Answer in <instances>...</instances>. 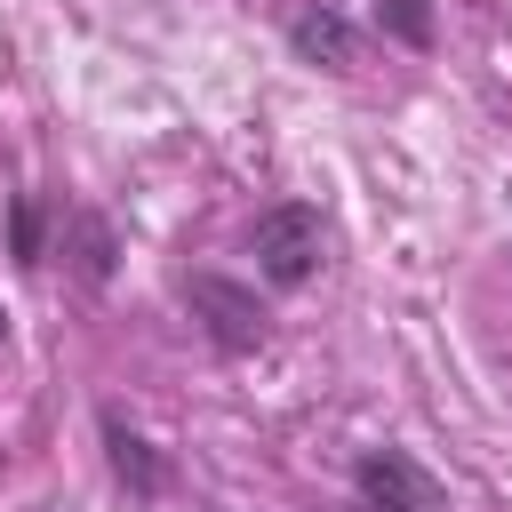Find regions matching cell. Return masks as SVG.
Here are the masks:
<instances>
[{
    "mask_svg": "<svg viewBox=\"0 0 512 512\" xmlns=\"http://www.w3.org/2000/svg\"><path fill=\"white\" fill-rule=\"evenodd\" d=\"M248 248H256V272H264L272 288H304V280L320 272L328 224H320V208H312V200H280V208H264V216H256Z\"/></svg>",
    "mask_w": 512,
    "mask_h": 512,
    "instance_id": "cell-1",
    "label": "cell"
},
{
    "mask_svg": "<svg viewBox=\"0 0 512 512\" xmlns=\"http://www.w3.org/2000/svg\"><path fill=\"white\" fill-rule=\"evenodd\" d=\"M352 488H360L368 512H448V488L416 456H400V448H368L352 464Z\"/></svg>",
    "mask_w": 512,
    "mask_h": 512,
    "instance_id": "cell-2",
    "label": "cell"
},
{
    "mask_svg": "<svg viewBox=\"0 0 512 512\" xmlns=\"http://www.w3.org/2000/svg\"><path fill=\"white\" fill-rule=\"evenodd\" d=\"M184 296H192V312H208V344H216V352H256V344H264V304H256V288L216 280V272H192Z\"/></svg>",
    "mask_w": 512,
    "mask_h": 512,
    "instance_id": "cell-3",
    "label": "cell"
},
{
    "mask_svg": "<svg viewBox=\"0 0 512 512\" xmlns=\"http://www.w3.org/2000/svg\"><path fill=\"white\" fill-rule=\"evenodd\" d=\"M288 48L304 64H328V72H352V56H360V40H352V24L336 8H296L288 16Z\"/></svg>",
    "mask_w": 512,
    "mask_h": 512,
    "instance_id": "cell-4",
    "label": "cell"
},
{
    "mask_svg": "<svg viewBox=\"0 0 512 512\" xmlns=\"http://www.w3.org/2000/svg\"><path fill=\"white\" fill-rule=\"evenodd\" d=\"M104 448H112V472H120V488H128V496H144V504H152V496L168 488V464L152 456V440H144V432H128V424H120V408H104Z\"/></svg>",
    "mask_w": 512,
    "mask_h": 512,
    "instance_id": "cell-5",
    "label": "cell"
},
{
    "mask_svg": "<svg viewBox=\"0 0 512 512\" xmlns=\"http://www.w3.org/2000/svg\"><path fill=\"white\" fill-rule=\"evenodd\" d=\"M8 256H16V264H40V256H48V208H40L32 192L8 200Z\"/></svg>",
    "mask_w": 512,
    "mask_h": 512,
    "instance_id": "cell-6",
    "label": "cell"
},
{
    "mask_svg": "<svg viewBox=\"0 0 512 512\" xmlns=\"http://www.w3.org/2000/svg\"><path fill=\"white\" fill-rule=\"evenodd\" d=\"M376 24L392 40H408V48H424L432 40V0H376Z\"/></svg>",
    "mask_w": 512,
    "mask_h": 512,
    "instance_id": "cell-7",
    "label": "cell"
},
{
    "mask_svg": "<svg viewBox=\"0 0 512 512\" xmlns=\"http://www.w3.org/2000/svg\"><path fill=\"white\" fill-rule=\"evenodd\" d=\"M80 280H88V288L112 280V224H104V216H80Z\"/></svg>",
    "mask_w": 512,
    "mask_h": 512,
    "instance_id": "cell-8",
    "label": "cell"
}]
</instances>
